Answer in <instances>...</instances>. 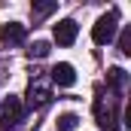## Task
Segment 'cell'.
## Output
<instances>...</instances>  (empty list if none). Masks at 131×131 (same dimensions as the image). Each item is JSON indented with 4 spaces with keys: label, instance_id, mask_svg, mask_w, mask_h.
<instances>
[{
    "label": "cell",
    "instance_id": "1",
    "mask_svg": "<svg viewBox=\"0 0 131 131\" xmlns=\"http://www.w3.org/2000/svg\"><path fill=\"white\" fill-rule=\"evenodd\" d=\"M116 25H119V15H116V12L101 15L98 21H95V28H92V40H95L98 46L113 43V37H116Z\"/></svg>",
    "mask_w": 131,
    "mask_h": 131
},
{
    "label": "cell",
    "instance_id": "2",
    "mask_svg": "<svg viewBox=\"0 0 131 131\" xmlns=\"http://www.w3.org/2000/svg\"><path fill=\"white\" fill-rule=\"evenodd\" d=\"M25 119V104L18 98H9L3 101V113H0V131H9V128H15L18 122Z\"/></svg>",
    "mask_w": 131,
    "mask_h": 131
},
{
    "label": "cell",
    "instance_id": "3",
    "mask_svg": "<svg viewBox=\"0 0 131 131\" xmlns=\"http://www.w3.org/2000/svg\"><path fill=\"white\" fill-rule=\"evenodd\" d=\"M49 101H52V85L43 76L31 79V85H28V104L37 107V110H43V107H49Z\"/></svg>",
    "mask_w": 131,
    "mask_h": 131
},
{
    "label": "cell",
    "instance_id": "4",
    "mask_svg": "<svg viewBox=\"0 0 131 131\" xmlns=\"http://www.w3.org/2000/svg\"><path fill=\"white\" fill-rule=\"evenodd\" d=\"M76 34H79V25H76L73 18H64V21H58V25H55L52 37H55V43H58V46H73V43H76Z\"/></svg>",
    "mask_w": 131,
    "mask_h": 131
},
{
    "label": "cell",
    "instance_id": "5",
    "mask_svg": "<svg viewBox=\"0 0 131 131\" xmlns=\"http://www.w3.org/2000/svg\"><path fill=\"white\" fill-rule=\"evenodd\" d=\"M25 37H28V31H25V25H18V21H9V25L0 28V43H3V46H21Z\"/></svg>",
    "mask_w": 131,
    "mask_h": 131
},
{
    "label": "cell",
    "instance_id": "6",
    "mask_svg": "<svg viewBox=\"0 0 131 131\" xmlns=\"http://www.w3.org/2000/svg\"><path fill=\"white\" fill-rule=\"evenodd\" d=\"M95 116H98V125L104 131H116L119 128V125H116V122H119V119H116V110H113V107H104V101H95Z\"/></svg>",
    "mask_w": 131,
    "mask_h": 131
},
{
    "label": "cell",
    "instance_id": "7",
    "mask_svg": "<svg viewBox=\"0 0 131 131\" xmlns=\"http://www.w3.org/2000/svg\"><path fill=\"white\" fill-rule=\"evenodd\" d=\"M49 79H52L55 85H73V82H76V70L70 64H55L52 73H49Z\"/></svg>",
    "mask_w": 131,
    "mask_h": 131
},
{
    "label": "cell",
    "instance_id": "8",
    "mask_svg": "<svg viewBox=\"0 0 131 131\" xmlns=\"http://www.w3.org/2000/svg\"><path fill=\"white\" fill-rule=\"evenodd\" d=\"M107 85H110L116 95H122L125 85H128V73H125L122 67H110V73H107Z\"/></svg>",
    "mask_w": 131,
    "mask_h": 131
},
{
    "label": "cell",
    "instance_id": "9",
    "mask_svg": "<svg viewBox=\"0 0 131 131\" xmlns=\"http://www.w3.org/2000/svg\"><path fill=\"white\" fill-rule=\"evenodd\" d=\"M79 125V116L76 113H64V116H58V131H73Z\"/></svg>",
    "mask_w": 131,
    "mask_h": 131
},
{
    "label": "cell",
    "instance_id": "10",
    "mask_svg": "<svg viewBox=\"0 0 131 131\" xmlns=\"http://www.w3.org/2000/svg\"><path fill=\"white\" fill-rule=\"evenodd\" d=\"M49 49H52V46H49L46 40H37L31 49H28V55H31V58H46V55H49Z\"/></svg>",
    "mask_w": 131,
    "mask_h": 131
},
{
    "label": "cell",
    "instance_id": "11",
    "mask_svg": "<svg viewBox=\"0 0 131 131\" xmlns=\"http://www.w3.org/2000/svg\"><path fill=\"white\" fill-rule=\"evenodd\" d=\"M58 9V3L55 0H46V3H34V15L37 18H43V15H49V12H55Z\"/></svg>",
    "mask_w": 131,
    "mask_h": 131
},
{
    "label": "cell",
    "instance_id": "12",
    "mask_svg": "<svg viewBox=\"0 0 131 131\" xmlns=\"http://www.w3.org/2000/svg\"><path fill=\"white\" fill-rule=\"evenodd\" d=\"M119 49H122V55H131V28L122 31V40H119Z\"/></svg>",
    "mask_w": 131,
    "mask_h": 131
}]
</instances>
